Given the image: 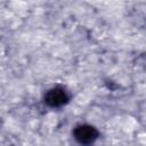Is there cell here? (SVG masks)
Listing matches in <instances>:
<instances>
[{
	"label": "cell",
	"instance_id": "obj_1",
	"mask_svg": "<svg viewBox=\"0 0 146 146\" xmlns=\"http://www.w3.org/2000/svg\"><path fill=\"white\" fill-rule=\"evenodd\" d=\"M67 91L62 87H55L48 90L44 95V103L50 107H60L68 102Z\"/></svg>",
	"mask_w": 146,
	"mask_h": 146
},
{
	"label": "cell",
	"instance_id": "obj_2",
	"mask_svg": "<svg viewBox=\"0 0 146 146\" xmlns=\"http://www.w3.org/2000/svg\"><path fill=\"white\" fill-rule=\"evenodd\" d=\"M73 136L78 143L83 145H89V144H92L98 138V131L92 125L80 124L74 129Z\"/></svg>",
	"mask_w": 146,
	"mask_h": 146
}]
</instances>
